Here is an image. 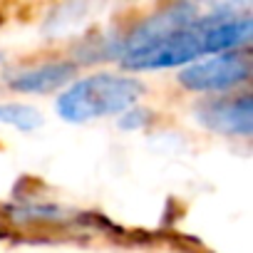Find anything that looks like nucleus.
<instances>
[{
	"label": "nucleus",
	"mask_w": 253,
	"mask_h": 253,
	"mask_svg": "<svg viewBox=\"0 0 253 253\" xmlns=\"http://www.w3.org/2000/svg\"><path fill=\"white\" fill-rule=\"evenodd\" d=\"M251 30L253 20L248 15L218 13L213 18H196L194 23L176 28L171 33L124 45L122 65L129 70H164L191 62L209 52H236L241 45L251 40Z\"/></svg>",
	"instance_id": "1"
},
{
	"label": "nucleus",
	"mask_w": 253,
	"mask_h": 253,
	"mask_svg": "<svg viewBox=\"0 0 253 253\" xmlns=\"http://www.w3.org/2000/svg\"><path fill=\"white\" fill-rule=\"evenodd\" d=\"M144 87L134 77L92 75L67 87L57 99V112L67 122H89L107 114H119L142 97Z\"/></svg>",
	"instance_id": "2"
},
{
	"label": "nucleus",
	"mask_w": 253,
	"mask_h": 253,
	"mask_svg": "<svg viewBox=\"0 0 253 253\" xmlns=\"http://www.w3.org/2000/svg\"><path fill=\"white\" fill-rule=\"evenodd\" d=\"M251 77V60L243 52H223L181 70L179 82L191 92H218Z\"/></svg>",
	"instance_id": "3"
},
{
	"label": "nucleus",
	"mask_w": 253,
	"mask_h": 253,
	"mask_svg": "<svg viewBox=\"0 0 253 253\" xmlns=\"http://www.w3.org/2000/svg\"><path fill=\"white\" fill-rule=\"evenodd\" d=\"M199 122L206 124L209 129H216L221 134H241L248 137L253 129V109H251V97H226V99H213L199 107Z\"/></svg>",
	"instance_id": "4"
},
{
	"label": "nucleus",
	"mask_w": 253,
	"mask_h": 253,
	"mask_svg": "<svg viewBox=\"0 0 253 253\" xmlns=\"http://www.w3.org/2000/svg\"><path fill=\"white\" fill-rule=\"evenodd\" d=\"M75 75H77L75 62H45V65H38V67L13 75L8 80V84L15 92L42 94V92H52V89L67 84L70 80H75Z\"/></svg>",
	"instance_id": "5"
},
{
	"label": "nucleus",
	"mask_w": 253,
	"mask_h": 253,
	"mask_svg": "<svg viewBox=\"0 0 253 253\" xmlns=\"http://www.w3.org/2000/svg\"><path fill=\"white\" fill-rule=\"evenodd\" d=\"M0 122L8 124V126H15V129L30 132V129H35V126L42 124V114L30 104L5 102V104H0Z\"/></svg>",
	"instance_id": "6"
}]
</instances>
